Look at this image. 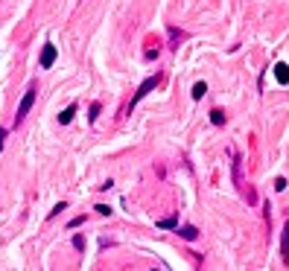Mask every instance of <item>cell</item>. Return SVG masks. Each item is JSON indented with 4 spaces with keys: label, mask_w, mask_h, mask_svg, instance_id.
<instances>
[{
    "label": "cell",
    "mask_w": 289,
    "mask_h": 271,
    "mask_svg": "<svg viewBox=\"0 0 289 271\" xmlns=\"http://www.w3.org/2000/svg\"><path fill=\"white\" fill-rule=\"evenodd\" d=\"M158 85H161V73H155V76H149V79H146L143 85L137 88V94H135V96H132V102H129V111H132V108H135L137 102L143 100V96H149V94H152V90H155Z\"/></svg>",
    "instance_id": "obj_2"
},
{
    "label": "cell",
    "mask_w": 289,
    "mask_h": 271,
    "mask_svg": "<svg viewBox=\"0 0 289 271\" xmlns=\"http://www.w3.org/2000/svg\"><path fill=\"white\" fill-rule=\"evenodd\" d=\"M158 228H161V230H175V228H178V216H170V219H161V222H158Z\"/></svg>",
    "instance_id": "obj_9"
},
{
    "label": "cell",
    "mask_w": 289,
    "mask_h": 271,
    "mask_svg": "<svg viewBox=\"0 0 289 271\" xmlns=\"http://www.w3.org/2000/svg\"><path fill=\"white\" fill-rule=\"evenodd\" d=\"M274 79H277L280 85H289V64L277 62V64H274Z\"/></svg>",
    "instance_id": "obj_5"
},
{
    "label": "cell",
    "mask_w": 289,
    "mask_h": 271,
    "mask_svg": "<svg viewBox=\"0 0 289 271\" xmlns=\"http://www.w3.org/2000/svg\"><path fill=\"white\" fill-rule=\"evenodd\" d=\"M167 32H170V44H172V50H178V44H181V41H187V32H184V30H178V26H170Z\"/></svg>",
    "instance_id": "obj_4"
},
{
    "label": "cell",
    "mask_w": 289,
    "mask_h": 271,
    "mask_svg": "<svg viewBox=\"0 0 289 271\" xmlns=\"http://www.w3.org/2000/svg\"><path fill=\"white\" fill-rule=\"evenodd\" d=\"M280 254H283V262L289 266V222L283 224V234H280Z\"/></svg>",
    "instance_id": "obj_6"
},
{
    "label": "cell",
    "mask_w": 289,
    "mask_h": 271,
    "mask_svg": "<svg viewBox=\"0 0 289 271\" xmlns=\"http://www.w3.org/2000/svg\"><path fill=\"white\" fill-rule=\"evenodd\" d=\"M73 117H76V102H73V105H68V108L59 114V122H62V126H68V122H73Z\"/></svg>",
    "instance_id": "obj_8"
},
{
    "label": "cell",
    "mask_w": 289,
    "mask_h": 271,
    "mask_svg": "<svg viewBox=\"0 0 289 271\" xmlns=\"http://www.w3.org/2000/svg\"><path fill=\"white\" fill-rule=\"evenodd\" d=\"M175 234H178L181 239H187V242H193V239L199 236V230H196L193 224H184V228H175Z\"/></svg>",
    "instance_id": "obj_7"
},
{
    "label": "cell",
    "mask_w": 289,
    "mask_h": 271,
    "mask_svg": "<svg viewBox=\"0 0 289 271\" xmlns=\"http://www.w3.org/2000/svg\"><path fill=\"white\" fill-rule=\"evenodd\" d=\"M97 213H100V216H111V207H108V204H100Z\"/></svg>",
    "instance_id": "obj_17"
},
{
    "label": "cell",
    "mask_w": 289,
    "mask_h": 271,
    "mask_svg": "<svg viewBox=\"0 0 289 271\" xmlns=\"http://www.w3.org/2000/svg\"><path fill=\"white\" fill-rule=\"evenodd\" d=\"M274 190L283 192V190H286V178H277V181H274Z\"/></svg>",
    "instance_id": "obj_16"
},
{
    "label": "cell",
    "mask_w": 289,
    "mask_h": 271,
    "mask_svg": "<svg viewBox=\"0 0 289 271\" xmlns=\"http://www.w3.org/2000/svg\"><path fill=\"white\" fill-rule=\"evenodd\" d=\"M79 224H85V216H76V219H70V222H68L70 230H73V228H79Z\"/></svg>",
    "instance_id": "obj_15"
},
{
    "label": "cell",
    "mask_w": 289,
    "mask_h": 271,
    "mask_svg": "<svg viewBox=\"0 0 289 271\" xmlns=\"http://www.w3.org/2000/svg\"><path fill=\"white\" fill-rule=\"evenodd\" d=\"M100 111H102V105H100V102H94V105H91V117H88V120H91V122H97Z\"/></svg>",
    "instance_id": "obj_13"
},
{
    "label": "cell",
    "mask_w": 289,
    "mask_h": 271,
    "mask_svg": "<svg viewBox=\"0 0 289 271\" xmlns=\"http://www.w3.org/2000/svg\"><path fill=\"white\" fill-rule=\"evenodd\" d=\"M225 111H219V108H213V111H210V122H213V126H225Z\"/></svg>",
    "instance_id": "obj_10"
},
{
    "label": "cell",
    "mask_w": 289,
    "mask_h": 271,
    "mask_svg": "<svg viewBox=\"0 0 289 271\" xmlns=\"http://www.w3.org/2000/svg\"><path fill=\"white\" fill-rule=\"evenodd\" d=\"M56 56H59V50H56L53 44H44V50H41V68L50 70L53 64H56Z\"/></svg>",
    "instance_id": "obj_3"
},
{
    "label": "cell",
    "mask_w": 289,
    "mask_h": 271,
    "mask_svg": "<svg viewBox=\"0 0 289 271\" xmlns=\"http://www.w3.org/2000/svg\"><path fill=\"white\" fill-rule=\"evenodd\" d=\"M35 96H38V85H35V82H30L27 94H24V100H21V105H18V111H15V126H21V122L27 120L30 108L35 105Z\"/></svg>",
    "instance_id": "obj_1"
},
{
    "label": "cell",
    "mask_w": 289,
    "mask_h": 271,
    "mask_svg": "<svg viewBox=\"0 0 289 271\" xmlns=\"http://www.w3.org/2000/svg\"><path fill=\"white\" fill-rule=\"evenodd\" d=\"M73 248H76V251H85V236H82V234L73 236Z\"/></svg>",
    "instance_id": "obj_12"
},
{
    "label": "cell",
    "mask_w": 289,
    "mask_h": 271,
    "mask_svg": "<svg viewBox=\"0 0 289 271\" xmlns=\"http://www.w3.org/2000/svg\"><path fill=\"white\" fill-rule=\"evenodd\" d=\"M65 207H68V204H65V202H59V204H56V207L50 210V219H56V216H59V213H62Z\"/></svg>",
    "instance_id": "obj_14"
},
{
    "label": "cell",
    "mask_w": 289,
    "mask_h": 271,
    "mask_svg": "<svg viewBox=\"0 0 289 271\" xmlns=\"http://www.w3.org/2000/svg\"><path fill=\"white\" fill-rule=\"evenodd\" d=\"M204 94H207V85H204V82H196V85H193V100H202Z\"/></svg>",
    "instance_id": "obj_11"
},
{
    "label": "cell",
    "mask_w": 289,
    "mask_h": 271,
    "mask_svg": "<svg viewBox=\"0 0 289 271\" xmlns=\"http://www.w3.org/2000/svg\"><path fill=\"white\" fill-rule=\"evenodd\" d=\"M6 134H9V132H6V128L0 126V152H3V140H6Z\"/></svg>",
    "instance_id": "obj_18"
}]
</instances>
